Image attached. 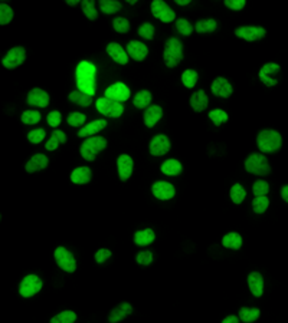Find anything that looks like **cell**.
<instances>
[{"mask_svg": "<svg viewBox=\"0 0 288 323\" xmlns=\"http://www.w3.org/2000/svg\"><path fill=\"white\" fill-rule=\"evenodd\" d=\"M133 313V306L130 303L124 302L121 304H118L117 307H114L111 312H110V316H108V321L110 323H118L121 322L124 318H127L129 315Z\"/></svg>", "mask_w": 288, "mask_h": 323, "instance_id": "cell-17", "label": "cell"}, {"mask_svg": "<svg viewBox=\"0 0 288 323\" xmlns=\"http://www.w3.org/2000/svg\"><path fill=\"white\" fill-rule=\"evenodd\" d=\"M208 102H209V100H208V97L203 91H198L190 97V105L196 112H202L203 109H206Z\"/></svg>", "mask_w": 288, "mask_h": 323, "instance_id": "cell-26", "label": "cell"}, {"mask_svg": "<svg viewBox=\"0 0 288 323\" xmlns=\"http://www.w3.org/2000/svg\"><path fill=\"white\" fill-rule=\"evenodd\" d=\"M112 26H114V29H115L118 33H127V32L130 30V23H129V20L124 19V18H115L114 22H112Z\"/></svg>", "mask_w": 288, "mask_h": 323, "instance_id": "cell-46", "label": "cell"}, {"mask_svg": "<svg viewBox=\"0 0 288 323\" xmlns=\"http://www.w3.org/2000/svg\"><path fill=\"white\" fill-rule=\"evenodd\" d=\"M25 59H26V50L21 48V46H16V48H12L7 52V55L3 58L1 63L7 69H15L19 65H22L25 62Z\"/></svg>", "mask_w": 288, "mask_h": 323, "instance_id": "cell-9", "label": "cell"}, {"mask_svg": "<svg viewBox=\"0 0 288 323\" xmlns=\"http://www.w3.org/2000/svg\"><path fill=\"white\" fill-rule=\"evenodd\" d=\"M105 98L111 101H115V102H124L130 98V89L121 83V82H117V83H112L111 86L107 88L105 91Z\"/></svg>", "mask_w": 288, "mask_h": 323, "instance_id": "cell-11", "label": "cell"}, {"mask_svg": "<svg viewBox=\"0 0 288 323\" xmlns=\"http://www.w3.org/2000/svg\"><path fill=\"white\" fill-rule=\"evenodd\" d=\"M163 58H164V62L169 68L177 66L179 62L183 59V45H182V42L176 38H170L166 42Z\"/></svg>", "mask_w": 288, "mask_h": 323, "instance_id": "cell-2", "label": "cell"}, {"mask_svg": "<svg viewBox=\"0 0 288 323\" xmlns=\"http://www.w3.org/2000/svg\"><path fill=\"white\" fill-rule=\"evenodd\" d=\"M77 321V315L72 310H64L61 313H58L56 316H53L51 319V323H75Z\"/></svg>", "mask_w": 288, "mask_h": 323, "instance_id": "cell-35", "label": "cell"}, {"mask_svg": "<svg viewBox=\"0 0 288 323\" xmlns=\"http://www.w3.org/2000/svg\"><path fill=\"white\" fill-rule=\"evenodd\" d=\"M95 66L89 62H81L77 66L78 91L92 97L95 94Z\"/></svg>", "mask_w": 288, "mask_h": 323, "instance_id": "cell-1", "label": "cell"}, {"mask_svg": "<svg viewBox=\"0 0 288 323\" xmlns=\"http://www.w3.org/2000/svg\"><path fill=\"white\" fill-rule=\"evenodd\" d=\"M138 35L144 39H153V35H155V26L152 23H144V25L140 26L138 29Z\"/></svg>", "mask_w": 288, "mask_h": 323, "instance_id": "cell-48", "label": "cell"}, {"mask_svg": "<svg viewBox=\"0 0 288 323\" xmlns=\"http://www.w3.org/2000/svg\"><path fill=\"white\" fill-rule=\"evenodd\" d=\"M278 71H280V65H277V63H266V65L262 66L261 71H260V79L266 86H274V85H277L278 81L275 78H272V75L278 74Z\"/></svg>", "mask_w": 288, "mask_h": 323, "instance_id": "cell-15", "label": "cell"}, {"mask_svg": "<svg viewBox=\"0 0 288 323\" xmlns=\"http://www.w3.org/2000/svg\"><path fill=\"white\" fill-rule=\"evenodd\" d=\"M182 82L186 88H193L198 82V72L193 69H187L182 75Z\"/></svg>", "mask_w": 288, "mask_h": 323, "instance_id": "cell-40", "label": "cell"}, {"mask_svg": "<svg viewBox=\"0 0 288 323\" xmlns=\"http://www.w3.org/2000/svg\"><path fill=\"white\" fill-rule=\"evenodd\" d=\"M209 118L213 121V124L219 126L228 121V114L222 109H213L209 112Z\"/></svg>", "mask_w": 288, "mask_h": 323, "instance_id": "cell-42", "label": "cell"}, {"mask_svg": "<svg viewBox=\"0 0 288 323\" xmlns=\"http://www.w3.org/2000/svg\"><path fill=\"white\" fill-rule=\"evenodd\" d=\"M235 33L241 39H245L248 42H254V40L262 39L265 36V29L260 27V26H242V27L236 29Z\"/></svg>", "mask_w": 288, "mask_h": 323, "instance_id": "cell-12", "label": "cell"}, {"mask_svg": "<svg viewBox=\"0 0 288 323\" xmlns=\"http://www.w3.org/2000/svg\"><path fill=\"white\" fill-rule=\"evenodd\" d=\"M248 286H249V290L251 293L255 296V298H260L264 293V279L258 272H252V273L248 276Z\"/></svg>", "mask_w": 288, "mask_h": 323, "instance_id": "cell-21", "label": "cell"}, {"mask_svg": "<svg viewBox=\"0 0 288 323\" xmlns=\"http://www.w3.org/2000/svg\"><path fill=\"white\" fill-rule=\"evenodd\" d=\"M222 244L228 249L236 250L242 246V237L238 233H228L223 239H222Z\"/></svg>", "mask_w": 288, "mask_h": 323, "instance_id": "cell-32", "label": "cell"}, {"mask_svg": "<svg viewBox=\"0 0 288 323\" xmlns=\"http://www.w3.org/2000/svg\"><path fill=\"white\" fill-rule=\"evenodd\" d=\"M100 9L105 15H112L121 9V3L117 0H101L100 1Z\"/></svg>", "mask_w": 288, "mask_h": 323, "instance_id": "cell-33", "label": "cell"}, {"mask_svg": "<svg viewBox=\"0 0 288 323\" xmlns=\"http://www.w3.org/2000/svg\"><path fill=\"white\" fill-rule=\"evenodd\" d=\"M66 3H68L69 6H77V4H78V0H66Z\"/></svg>", "mask_w": 288, "mask_h": 323, "instance_id": "cell-58", "label": "cell"}, {"mask_svg": "<svg viewBox=\"0 0 288 323\" xmlns=\"http://www.w3.org/2000/svg\"><path fill=\"white\" fill-rule=\"evenodd\" d=\"M69 101L75 102L79 106H88L92 102V97H89V95H87L81 91H74V92L69 94Z\"/></svg>", "mask_w": 288, "mask_h": 323, "instance_id": "cell-34", "label": "cell"}, {"mask_svg": "<svg viewBox=\"0 0 288 323\" xmlns=\"http://www.w3.org/2000/svg\"><path fill=\"white\" fill-rule=\"evenodd\" d=\"M152 191H153L155 197L158 200H170L173 199L175 194H176L175 187L170 182H167V181H157V182H155L153 187H152Z\"/></svg>", "mask_w": 288, "mask_h": 323, "instance_id": "cell-13", "label": "cell"}, {"mask_svg": "<svg viewBox=\"0 0 288 323\" xmlns=\"http://www.w3.org/2000/svg\"><path fill=\"white\" fill-rule=\"evenodd\" d=\"M257 144H258V148L261 149L262 152H275V151L281 148L283 140H281V135L277 131L265 129V131L260 132Z\"/></svg>", "mask_w": 288, "mask_h": 323, "instance_id": "cell-3", "label": "cell"}, {"mask_svg": "<svg viewBox=\"0 0 288 323\" xmlns=\"http://www.w3.org/2000/svg\"><path fill=\"white\" fill-rule=\"evenodd\" d=\"M152 13L155 15V18H157L164 23L173 22L175 18H176L175 12L167 6V3H164L161 0H155L152 3Z\"/></svg>", "mask_w": 288, "mask_h": 323, "instance_id": "cell-10", "label": "cell"}, {"mask_svg": "<svg viewBox=\"0 0 288 323\" xmlns=\"http://www.w3.org/2000/svg\"><path fill=\"white\" fill-rule=\"evenodd\" d=\"M225 4L232 10H241L245 6V0H225Z\"/></svg>", "mask_w": 288, "mask_h": 323, "instance_id": "cell-54", "label": "cell"}, {"mask_svg": "<svg viewBox=\"0 0 288 323\" xmlns=\"http://www.w3.org/2000/svg\"><path fill=\"white\" fill-rule=\"evenodd\" d=\"M176 3H177V4H180V6H186V4H189V3H190V0H177Z\"/></svg>", "mask_w": 288, "mask_h": 323, "instance_id": "cell-57", "label": "cell"}, {"mask_svg": "<svg viewBox=\"0 0 288 323\" xmlns=\"http://www.w3.org/2000/svg\"><path fill=\"white\" fill-rule=\"evenodd\" d=\"M97 109L103 115L111 117V118H118L124 112V106L120 102H115V101H111L108 98H100L97 101Z\"/></svg>", "mask_w": 288, "mask_h": 323, "instance_id": "cell-8", "label": "cell"}, {"mask_svg": "<svg viewBox=\"0 0 288 323\" xmlns=\"http://www.w3.org/2000/svg\"><path fill=\"white\" fill-rule=\"evenodd\" d=\"M107 126V121L105 120H98V121H92L88 125H85L84 128H81L78 132V137H89L94 134H98L100 131H103Z\"/></svg>", "mask_w": 288, "mask_h": 323, "instance_id": "cell-24", "label": "cell"}, {"mask_svg": "<svg viewBox=\"0 0 288 323\" xmlns=\"http://www.w3.org/2000/svg\"><path fill=\"white\" fill-rule=\"evenodd\" d=\"M107 147V140L103 137H91L84 141L81 145V155L87 161H94L95 155Z\"/></svg>", "mask_w": 288, "mask_h": 323, "instance_id": "cell-4", "label": "cell"}, {"mask_svg": "<svg viewBox=\"0 0 288 323\" xmlns=\"http://www.w3.org/2000/svg\"><path fill=\"white\" fill-rule=\"evenodd\" d=\"M127 53H129V56H131L135 61H143L147 56L149 49L144 43H141L138 40H133L127 45Z\"/></svg>", "mask_w": 288, "mask_h": 323, "instance_id": "cell-22", "label": "cell"}, {"mask_svg": "<svg viewBox=\"0 0 288 323\" xmlns=\"http://www.w3.org/2000/svg\"><path fill=\"white\" fill-rule=\"evenodd\" d=\"M260 315H261L260 309H255V307H252V309L251 307H242L239 310V319L245 323L255 322L260 318Z\"/></svg>", "mask_w": 288, "mask_h": 323, "instance_id": "cell-31", "label": "cell"}, {"mask_svg": "<svg viewBox=\"0 0 288 323\" xmlns=\"http://www.w3.org/2000/svg\"><path fill=\"white\" fill-rule=\"evenodd\" d=\"M161 115H163L161 108L157 106V105H153V106L147 108V111H146V114H144V122H146V125H147L149 128H152V126H155V125L160 121Z\"/></svg>", "mask_w": 288, "mask_h": 323, "instance_id": "cell-27", "label": "cell"}, {"mask_svg": "<svg viewBox=\"0 0 288 323\" xmlns=\"http://www.w3.org/2000/svg\"><path fill=\"white\" fill-rule=\"evenodd\" d=\"M281 196H283V199L288 202V185L283 187V190H281Z\"/></svg>", "mask_w": 288, "mask_h": 323, "instance_id": "cell-56", "label": "cell"}, {"mask_svg": "<svg viewBox=\"0 0 288 323\" xmlns=\"http://www.w3.org/2000/svg\"><path fill=\"white\" fill-rule=\"evenodd\" d=\"M61 121H62V117H61V114H59L58 111L49 112V115H48V124L51 125V126H53V128L59 126Z\"/></svg>", "mask_w": 288, "mask_h": 323, "instance_id": "cell-52", "label": "cell"}, {"mask_svg": "<svg viewBox=\"0 0 288 323\" xmlns=\"http://www.w3.org/2000/svg\"><path fill=\"white\" fill-rule=\"evenodd\" d=\"M268 205H269V200L268 197H255L254 201H252V208H254V211L257 213V214H262V213H265L266 211V208H268Z\"/></svg>", "mask_w": 288, "mask_h": 323, "instance_id": "cell-41", "label": "cell"}, {"mask_svg": "<svg viewBox=\"0 0 288 323\" xmlns=\"http://www.w3.org/2000/svg\"><path fill=\"white\" fill-rule=\"evenodd\" d=\"M183 167L177 160H167L161 164V173L166 175H179Z\"/></svg>", "mask_w": 288, "mask_h": 323, "instance_id": "cell-29", "label": "cell"}, {"mask_svg": "<svg viewBox=\"0 0 288 323\" xmlns=\"http://www.w3.org/2000/svg\"><path fill=\"white\" fill-rule=\"evenodd\" d=\"M12 19H13V10L6 3H1L0 4V25H7Z\"/></svg>", "mask_w": 288, "mask_h": 323, "instance_id": "cell-43", "label": "cell"}, {"mask_svg": "<svg viewBox=\"0 0 288 323\" xmlns=\"http://www.w3.org/2000/svg\"><path fill=\"white\" fill-rule=\"evenodd\" d=\"M22 122L27 125H35L41 121V114L38 111H25L21 117Z\"/></svg>", "mask_w": 288, "mask_h": 323, "instance_id": "cell-44", "label": "cell"}, {"mask_svg": "<svg viewBox=\"0 0 288 323\" xmlns=\"http://www.w3.org/2000/svg\"><path fill=\"white\" fill-rule=\"evenodd\" d=\"M27 102H29V105L39 106V108H45V106H48V103H49V95H48L45 91H42V89H39V88H35V89H32V91L29 92Z\"/></svg>", "mask_w": 288, "mask_h": 323, "instance_id": "cell-18", "label": "cell"}, {"mask_svg": "<svg viewBox=\"0 0 288 323\" xmlns=\"http://www.w3.org/2000/svg\"><path fill=\"white\" fill-rule=\"evenodd\" d=\"M44 283L41 280V277H38L36 274H29L26 276L19 286V293L23 298H32L33 295H36L38 292H41Z\"/></svg>", "mask_w": 288, "mask_h": 323, "instance_id": "cell-6", "label": "cell"}, {"mask_svg": "<svg viewBox=\"0 0 288 323\" xmlns=\"http://www.w3.org/2000/svg\"><path fill=\"white\" fill-rule=\"evenodd\" d=\"M82 10L85 13V16L91 20H95L98 13H97V7H95V1L94 0H84L82 1Z\"/></svg>", "mask_w": 288, "mask_h": 323, "instance_id": "cell-37", "label": "cell"}, {"mask_svg": "<svg viewBox=\"0 0 288 323\" xmlns=\"http://www.w3.org/2000/svg\"><path fill=\"white\" fill-rule=\"evenodd\" d=\"M246 197V191L244 190V187L241 184H235L232 188H231V200L235 202V204H241Z\"/></svg>", "mask_w": 288, "mask_h": 323, "instance_id": "cell-39", "label": "cell"}, {"mask_svg": "<svg viewBox=\"0 0 288 323\" xmlns=\"http://www.w3.org/2000/svg\"><path fill=\"white\" fill-rule=\"evenodd\" d=\"M53 256H55V260H56L58 266H59L62 270H65V272H68V273L75 272V269H77L75 257H74L68 250L65 249V247H58V249L55 250Z\"/></svg>", "mask_w": 288, "mask_h": 323, "instance_id": "cell-7", "label": "cell"}, {"mask_svg": "<svg viewBox=\"0 0 288 323\" xmlns=\"http://www.w3.org/2000/svg\"><path fill=\"white\" fill-rule=\"evenodd\" d=\"M252 191H254L255 197H264V196H266V194H268V191H269V185H268V182H266V181L258 180V181H255V182H254Z\"/></svg>", "mask_w": 288, "mask_h": 323, "instance_id": "cell-45", "label": "cell"}, {"mask_svg": "<svg viewBox=\"0 0 288 323\" xmlns=\"http://www.w3.org/2000/svg\"><path fill=\"white\" fill-rule=\"evenodd\" d=\"M222 323H239V318H236L234 315H231V316H226V318L222 321Z\"/></svg>", "mask_w": 288, "mask_h": 323, "instance_id": "cell-55", "label": "cell"}, {"mask_svg": "<svg viewBox=\"0 0 288 323\" xmlns=\"http://www.w3.org/2000/svg\"><path fill=\"white\" fill-rule=\"evenodd\" d=\"M110 257H111V251L107 249L98 250V251L95 253V262H97V263H104L105 260H108Z\"/></svg>", "mask_w": 288, "mask_h": 323, "instance_id": "cell-53", "label": "cell"}, {"mask_svg": "<svg viewBox=\"0 0 288 323\" xmlns=\"http://www.w3.org/2000/svg\"><path fill=\"white\" fill-rule=\"evenodd\" d=\"M48 157L46 155H44V154H36V155H33L29 161H27L26 164V171L27 173H36V171H41V170H44V168H46L48 167Z\"/></svg>", "mask_w": 288, "mask_h": 323, "instance_id": "cell-20", "label": "cell"}, {"mask_svg": "<svg viewBox=\"0 0 288 323\" xmlns=\"http://www.w3.org/2000/svg\"><path fill=\"white\" fill-rule=\"evenodd\" d=\"M212 92L218 97L228 98L232 95V86L225 78H216L212 83Z\"/></svg>", "mask_w": 288, "mask_h": 323, "instance_id": "cell-19", "label": "cell"}, {"mask_svg": "<svg viewBox=\"0 0 288 323\" xmlns=\"http://www.w3.org/2000/svg\"><path fill=\"white\" fill-rule=\"evenodd\" d=\"M156 234L152 228H146V230H140L134 234V242L138 246H149L155 242Z\"/></svg>", "mask_w": 288, "mask_h": 323, "instance_id": "cell-25", "label": "cell"}, {"mask_svg": "<svg viewBox=\"0 0 288 323\" xmlns=\"http://www.w3.org/2000/svg\"><path fill=\"white\" fill-rule=\"evenodd\" d=\"M45 131L44 129H33L27 134V140L32 142V144H39L42 142V140H45Z\"/></svg>", "mask_w": 288, "mask_h": 323, "instance_id": "cell-47", "label": "cell"}, {"mask_svg": "<svg viewBox=\"0 0 288 323\" xmlns=\"http://www.w3.org/2000/svg\"><path fill=\"white\" fill-rule=\"evenodd\" d=\"M245 170L255 175H268L271 173L268 160L262 154H251L245 161Z\"/></svg>", "mask_w": 288, "mask_h": 323, "instance_id": "cell-5", "label": "cell"}, {"mask_svg": "<svg viewBox=\"0 0 288 323\" xmlns=\"http://www.w3.org/2000/svg\"><path fill=\"white\" fill-rule=\"evenodd\" d=\"M134 105L137 108H147L152 102V94L149 91H140L135 97H134Z\"/></svg>", "mask_w": 288, "mask_h": 323, "instance_id": "cell-36", "label": "cell"}, {"mask_svg": "<svg viewBox=\"0 0 288 323\" xmlns=\"http://www.w3.org/2000/svg\"><path fill=\"white\" fill-rule=\"evenodd\" d=\"M170 149V141L166 135H156L150 142V152L153 155H164Z\"/></svg>", "mask_w": 288, "mask_h": 323, "instance_id": "cell-16", "label": "cell"}, {"mask_svg": "<svg viewBox=\"0 0 288 323\" xmlns=\"http://www.w3.org/2000/svg\"><path fill=\"white\" fill-rule=\"evenodd\" d=\"M133 167H134V162L131 160L130 155L127 154H123L118 157L117 160V168H118V175L123 181L129 180L133 174Z\"/></svg>", "mask_w": 288, "mask_h": 323, "instance_id": "cell-14", "label": "cell"}, {"mask_svg": "<svg viewBox=\"0 0 288 323\" xmlns=\"http://www.w3.org/2000/svg\"><path fill=\"white\" fill-rule=\"evenodd\" d=\"M84 122H85V115L81 112H72L68 117V124L72 125V126H81V125H84Z\"/></svg>", "mask_w": 288, "mask_h": 323, "instance_id": "cell-50", "label": "cell"}, {"mask_svg": "<svg viewBox=\"0 0 288 323\" xmlns=\"http://www.w3.org/2000/svg\"><path fill=\"white\" fill-rule=\"evenodd\" d=\"M66 142V135L62 132V131H59V129H55L52 132V135H51V138L48 140V142H46V149L48 151H53V149L58 148V145L59 144H65Z\"/></svg>", "mask_w": 288, "mask_h": 323, "instance_id": "cell-30", "label": "cell"}, {"mask_svg": "<svg viewBox=\"0 0 288 323\" xmlns=\"http://www.w3.org/2000/svg\"><path fill=\"white\" fill-rule=\"evenodd\" d=\"M107 52L108 55L120 65H126L129 62V53L123 49L118 43H110L107 46Z\"/></svg>", "mask_w": 288, "mask_h": 323, "instance_id": "cell-23", "label": "cell"}, {"mask_svg": "<svg viewBox=\"0 0 288 323\" xmlns=\"http://www.w3.org/2000/svg\"><path fill=\"white\" fill-rule=\"evenodd\" d=\"M91 180V170L88 167H78L72 171L71 181L74 184H87Z\"/></svg>", "mask_w": 288, "mask_h": 323, "instance_id": "cell-28", "label": "cell"}, {"mask_svg": "<svg viewBox=\"0 0 288 323\" xmlns=\"http://www.w3.org/2000/svg\"><path fill=\"white\" fill-rule=\"evenodd\" d=\"M137 263L141 264V266H149L152 262H153V254L152 251H140L135 257Z\"/></svg>", "mask_w": 288, "mask_h": 323, "instance_id": "cell-49", "label": "cell"}, {"mask_svg": "<svg viewBox=\"0 0 288 323\" xmlns=\"http://www.w3.org/2000/svg\"><path fill=\"white\" fill-rule=\"evenodd\" d=\"M176 26H177V30H179L182 35H184V36H189V35L193 32V27H192V25H190L186 19H179Z\"/></svg>", "mask_w": 288, "mask_h": 323, "instance_id": "cell-51", "label": "cell"}, {"mask_svg": "<svg viewBox=\"0 0 288 323\" xmlns=\"http://www.w3.org/2000/svg\"><path fill=\"white\" fill-rule=\"evenodd\" d=\"M216 22L213 19H205V20H199L196 23V30L199 33H209V32H213L216 29Z\"/></svg>", "mask_w": 288, "mask_h": 323, "instance_id": "cell-38", "label": "cell"}]
</instances>
